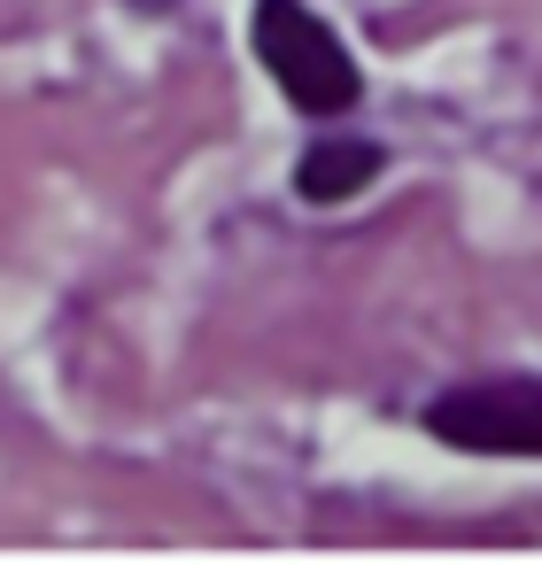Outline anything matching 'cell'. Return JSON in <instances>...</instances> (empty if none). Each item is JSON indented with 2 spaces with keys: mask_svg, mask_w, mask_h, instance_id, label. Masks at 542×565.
<instances>
[{
  "mask_svg": "<svg viewBox=\"0 0 542 565\" xmlns=\"http://www.w3.org/2000/svg\"><path fill=\"white\" fill-rule=\"evenodd\" d=\"M256 63L272 71V86L302 117H349L357 94H364L349 47L333 40L326 17L302 9V0H256Z\"/></svg>",
  "mask_w": 542,
  "mask_h": 565,
  "instance_id": "6da1fadb",
  "label": "cell"
},
{
  "mask_svg": "<svg viewBox=\"0 0 542 565\" xmlns=\"http://www.w3.org/2000/svg\"><path fill=\"white\" fill-rule=\"evenodd\" d=\"M426 434L472 457H542V380H465L426 403Z\"/></svg>",
  "mask_w": 542,
  "mask_h": 565,
  "instance_id": "7a4b0ae2",
  "label": "cell"
},
{
  "mask_svg": "<svg viewBox=\"0 0 542 565\" xmlns=\"http://www.w3.org/2000/svg\"><path fill=\"white\" fill-rule=\"evenodd\" d=\"M372 171H380V148H372V140H357V132H326V140L302 148V163H295V194H302V202H349V194H364Z\"/></svg>",
  "mask_w": 542,
  "mask_h": 565,
  "instance_id": "3957f363",
  "label": "cell"
}]
</instances>
